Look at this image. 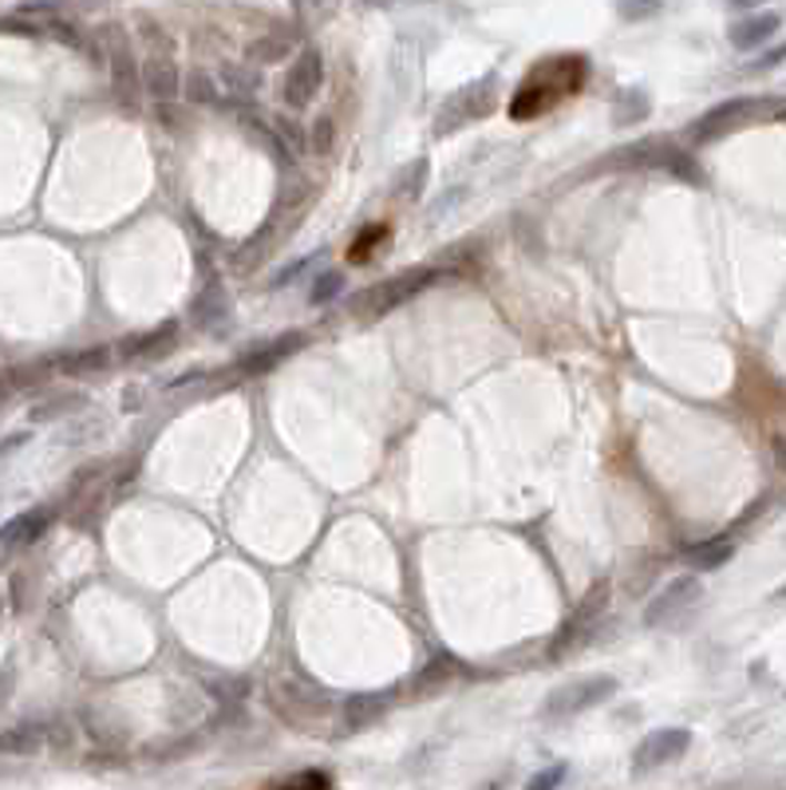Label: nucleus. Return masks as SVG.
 <instances>
[{
    "mask_svg": "<svg viewBox=\"0 0 786 790\" xmlns=\"http://www.w3.org/2000/svg\"><path fill=\"white\" fill-rule=\"evenodd\" d=\"M305 345H308L305 332H285V337L269 340V345H257L254 352L245 356V360H242V372H249V376L269 372V368H277L280 360H289V356L300 352Z\"/></svg>",
    "mask_w": 786,
    "mask_h": 790,
    "instance_id": "nucleus-13",
    "label": "nucleus"
},
{
    "mask_svg": "<svg viewBox=\"0 0 786 790\" xmlns=\"http://www.w3.org/2000/svg\"><path fill=\"white\" fill-rule=\"evenodd\" d=\"M340 289H344V273H325V277H317V285H313L308 300H313V305H328V300H333Z\"/></svg>",
    "mask_w": 786,
    "mask_h": 790,
    "instance_id": "nucleus-27",
    "label": "nucleus"
},
{
    "mask_svg": "<svg viewBox=\"0 0 786 790\" xmlns=\"http://www.w3.org/2000/svg\"><path fill=\"white\" fill-rule=\"evenodd\" d=\"M605 601H609V585L605 582H596L593 585V593H589L585 601H581V609L578 613H570V620L561 625V633H558V640L550 645V660H565V656L573 653V648L581 645L589 636V625H593L601 613H605Z\"/></svg>",
    "mask_w": 786,
    "mask_h": 790,
    "instance_id": "nucleus-8",
    "label": "nucleus"
},
{
    "mask_svg": "<svg viewBox=\"0 0 786 790\" xmlns=\"http://www.w3.org/2000/svg\"><path fill=\"white\" fill-rule=\"evenodd\" d=\"M775 463L786 471V439H775Z\"/></svg>",
    "mask_w": 786,
    "mask_h": 790,
    "instance_id": "nucleus-34",
    "label": "nucleus"
},
{
    "mask_svg": "<svg viewBox=\"0 0 786 790\" xmlns=\"http://www.w3.org/2000/svg\"><path fill=\"white\" fill-rule=\"evenodd\" d=\"M778 24H783L778 12H755V17L735 20L727 37H732V48H739V52H755V48H763L770 37H775Z\"/></svg>",
    "mask_w": 786,
    "mask_h": 790,
    "instance_id": "nucleus-15",
    "label": "nucleus"
},
{
    "mask_svg": "<svg viewBox=\"0 0 786 790\" xmlns=\"http://www.w3.org/2000/svg\"><path fill=\"white\" fill-rule=\"evenodd\" d=\"M423 178H427V163H423V158H416V163L407 166V171L396 178V191L404 194L407 202L419 198V194H423Z\"/></svg>",
    "mask_w": 786,
    "mask_h": 790,
    "instance_id": "nucleus-25",
    "label": "nucleus"
},
{
    "mask_svg": "<svg viewBox=\"0 0 786 790\" xmlns=\"http://www.w3.org/2000/svg\"><path fill=\"white\" fill-rule=\"evenodd\" d=\"M565 779V767H550V771H542L538 779H533V787L545 790V787H558V782Z\"/></svg>",
    "mask_w": 786,
    "mask_h": 790,
    "instance_id": "nucleus-33",
    "label": "nucleus"
},
{
    "mask_svg": "<svg viewBox=\"0 0 786 790\" xmlns=\"http://www.w3.org/2000/svg\"><path fill=\"white\" fill-rule=\"evenodd\" d=\"M333 138H336L333 115H320L317 123H313V151H317V155H328V151H333Z\"/></svg>",
    "mask_w": 786,
    "mask_h": 790,
    "instance_id": "nucleus-28",
    "label": "nucleus"
},
{
    "mask_svg": "<svg viewBox=\"0 0 786 790\" xmlns=\"http://www.w3.org/2000/svg\"><path fill=\"white\" fill-rule=\"evenodd\" d=\"M182 91H186V100L191 103H217L222 95H217V83H214V75L210 72H191L186 75V83H182Z\"/></svg>",
    "mask_w": 786,
    "mask_h": 790,
    "instance_id": "nucleus-22",
    "label": "nucleus"
},
{
    "mask_svg": "<svg viewBox=\"0 0 786 790\" xmlns=\"http://www.w3.org/2000/svg\"><path fill=\"white\" fill-rule=\"evenodd\" d=\"M44 747V727L40 724H20L0 736V751L4 755H37Z\"/></svg>",
    "mask_w": 786,
    "mask_h": 790,
    "instance_id": "nucleus-20",
    "label": "nucleus"
},
{
    "mask_svg": "<svg viewBox=\"0 0 786 790\" xmlns=\"http://www.w3.org/2000/svg\"><path fill=\"white\" fill-rule=\"evenodd\" d=\"M767 107L763 100H755V95H735V100H723L715 103L712 111H704V115L687 127V135H692V143H715V138L732 135V131H739L747 119H755L759 111Z\"/></svg>",
    "mask_w": 786,
    "mask_h": 790,
    "instance_id": "nucleus-3",
    "label": "nucleus"
},
{
    "mask_svg": "<svg viewBox=\"0 0 786 790\" xmlns=\"http://www.w3.org/2000/svg\"><path fill=\"white\" fill-rule=\"evenodd\" d=\"M108 40H111V88H115V100L135 107L139 91H143V64L131 52V40L123 28H108Z\"/></svg>",
    "mask_w": 786,
    "mask_h": 790,
    "instance_id": "nucleus-4",
    "label": "nucleus"
},
{
    "mask_svg": "<svg viewBox=\"0 0 786 790\" xmlns=\"http://www.w3.org/2000/svg\"><path fill=\"white\" fill-rule=\"evenodd\" d=\"M52 526V514H48L44 506L37 510H20L17 519H9L4 526H0V545L4 550H20V545H32L44 537V530Z\"/></svg>",
    "mask_w": 786,
    "mask_h": 790,
    "instance_id": "nucleus-14",
    "label": "nucleus"
},
{
    "mask_svg": "<svg viewBox=\"0 0 786 790\" xmlns=\"http://www.w3.org/2000/svg\"><path fill=\"white\" fill-rule=\"evenodd\" d=\"M783 60H786V44H783V48H775V52H767V55H763V60H755V64H751V72H767V68L783 64Z\"/></svg>",
    "mask_w": 786,
    "mask_h": 790,
    "instance_id": "nucleus-32",
    "label": "nucleus"
},
{
    "mask_svg": "<svg viewBox=\"0 0 786 790\" xmlns=\"http://www.w3.org/2000/svg\"><path fill=\"white\" fill-rule=\"evenodd\" d=\"M384 237H388V226H376V234H364L360 242H356L353 246V261H368V257L364 254H371V249H376V242H384Z\"/></svg>",
    "mask_w": 786,
    "mask_h": 790,
    "instance_id": "nucleus-31",
    "label": "nucleus"
},
{
    "mask_svg": "<svg viewBox=\"0 0 786 790\" xmlns=\"http://www.w3.org/2000/svg\"><path fill=\"white\" fill-rule=\"evenodd\" d=\"M108 360H111V348H88V352L64 356L60 368H64V372H100V368H108Z\"/></svg>",
    "mask_w": 786,
    "mask_h": 790,
    "instance_id": "nucleus-21",
    "label": "nucleus"
},
{
    "mask_svg": "<svg viewBox=\"0 0 786 790\" xmlns=\"http://www.w3.org/2000/svg\"><path fill=\"white\" fill-rule=\"evenodd\" d=\"M143 88L151 100L159 103H174L182 91V75H178V64H174L171 52H146L143 60Z\"/></svg>",
    "mask_w": 786,
    "mask_h": 790,
    "instance_id": "nucleus-12",
    "label": "nucleus"
},
{
    "mask_svg": "<svg viewBox=\"0 0 786 790\" xmlns=\"http://www.w3.org/2000/svg\"><path fill=\"white\" fill-rule=\"evenodd\" d=\"M581 60L578 55H565V60H545V64H538V72L530 75V83H522L514 95V103H510V115L514 119H533L542 115L545 107H553V103L565 95V91H573L578 83L565 80L561 83V75L570 72V68H578Z\"/></svg>",
    "mask_w": 786,
    "mask_h": 790,
    "instance_id": "nucleus-2",
    "label": "nucleus"
},
{
    "mask_svg": "<svg viewBox=\"0 0 786 790\" xmlns=\"http://www.w3.org/2000/svg\"><path fill=\"white\" fill-rule=\"evenodd\" d=\"M293 9L305 24H325L336 9H340V0H293Z\"/></svg>",
    "mask_w": 786,
    "mask_h": 790,
    "instance_id": "nucleus-24",
    "label": "nucleus"
},
{
    "mask_svg": "<svg viewBox=\"0 0 786 790\" xmlns=\"http://www.w3.org/2000/svg\"><path fill=\"white\" fill-rule=\"evenodd\" d=\"M384 708H388V700H384V696H353V700H348V724L360 727L364 719L380 716Z\"/></svg>",
    "mask_w": 786,
    "mask_h": 790,
    "instance_id": "nucleus-23",
    "label": "nucleus"
},
{
    "mask_svg": "<svg viewBox=\"0 0 786 790\" xmlns=\"http://www.w3.org/2000/svg\"><path fill=\"white\" fill-rule=\"evenodd\" d=\"M277 787H313V790H325L328 787V774L320 771H300V774H289V779H280Z\"/></svg>",
    "mask_w": 786,
    "mask_h": 790,
    "instance_id": "nucleus-30",
    "label": "nucleus"
},
{
    "mask_svg": "<svg viewBox=\"0 0 786 790\" xmlns=\"http://www.w3.org/2000/svg\"><path fill=\"white\" fill-rule=\"evenodd\" d=\"M439 281V273L431 269V265H411V269L396 273V277H388V281L371 285V289L356 293L353 297V317L356 320H380L388 317L391 309H399L404 300L419 297L423 289H431V285Z\"/></svg>",
    "mask_w": 786,
    "mask_h": 790,
    "instance_id": "nucleus-1",
    "label": "nucleus"
},
{
    "mask_svg": "<svg viewBox=\"0 0 786 790\" xmlns=\"http://www.w3.org/2000/svg\"><path fill=\"white\" fill-rule=\"evenodd\" d=\"M320 83H325V60H320L317 48H305V52L293 60L289 75H285V100L293 107H305L320 95Z\"/></svg>",
    "mask_w": 786,
    "mask_h": 790,
    "instance_id": "nucleus-10",
    "label": "nucleus"
},
{
    "mask_svg": "<svg viewBox=\"0 0 786 790\" xmlns=\"http://www.w3.org/2000/svg\"><path fill=\"white\" fill-rule=\"evenodd\" d=\"M616 9L624 20H649L660 12V0H616Z\"/></svg>",
    "mask_w": 786,
    "mask_h": 790,
    "instance_id": "nucleus-29",
    "label": "nucleus"
},
{
    "mask_svg": "<svg viewBox=\"0 0 786 790\" xmlns=\"http://www.w3.org/2000/svg\"><path fill=\"white\" fill-rule=\"evenodd\" d=\"M191 317L198 320V328H226L229 320V297L222 285H210V289H202V297L194 300Z\"/></svg>",
    "mask_w": 786,
    "mask_h": 790,
    "instance_id": "nucleus-18",
    "label": "nucleus"
},
{
    "mask_svg": "<svg viewBox=\"0 0 786 790\" xmlns=\"http://www.w3.org/2000/svg\"><path fill=\"white\" fill-rule=\"evenodd\" d=\"M174 340H178V325H163L154 328V332H146V337H135L123 345V360H163L166 352L174 348Z\"/></svg>",
    "mask_w": 786,
    "mask_h": 790,
    "instance_id": "nucleus-16",
    "label": "nucleus"
},
{
    "mask_svg": "<svg viewBox=\"0 0 786 790\" xmlns=\"http://www.w3.org/2000/svg\"><path fill=\"white\" fill-rule=\"evenodd\" d=\"M289 44H293V37H262V40H254V44H249V55H254V60H262V64H269V60H280V55L289 52Z\"/></svg>",
    "mask_w": 786,
    "mask_h": 790,
    "instance_id": "nucleus-26",
    "label": "nucleus"
},
{
    "mask_svg": "<svg viewBox=\"0 0 786 790\" xmlns=\"http://www.w3.org/2000/svg\"><path fill=\"white\" fill-rule=\"evenodd\" d=\"M652 115V100L644 95L641 88H629V91H616V103H613V127H636L644 119Z\"/></svg>",
    "mask_w": 786,
    "mask_h": 790,
    "instance_id": "nucleus-19",
    "label": "nucleus"
},
{
    "mask_svg": "<svg viewBox=\"0 0 786 790\" xmlns=\"http://www.w3.org/2000/svg\"><path fill=\"white\" fill-rule=\"evenodd\" d=\"M616 696V680L613 676H589V680H578V684H565L550 696L545 711L550 716H578L585 708H596V704H605Z\"/></svg>",
    "mask_w": 786,
    "mask_h": 790,
    "instance_id": "nucleus-6",
    "label": "nucleus"
},
{
    "mask_svg": "<svg viewBox=\"0 0 786 790\" xmlns=\"http://www.w3.org/2000/svg\"><path fill=\"white\" fill-rule=\"evenodd\" d=\"M778 597H786V585H778Z\"/></svg>",
    "mask_w": 786,
    "mask_h": 790,
    "instance_id": "nucleus-37",
    "label": "nucleus"
},
{
    "mask_svg": "<svg viewBox=\"0 0 786 790\" xmlns=\"http://www.w3.org/2000/svg\"><path fill=\"white\" fill-rule=\"evenodd\" d=\"M9 380H12V376L0 372V403H4V396H9Z\"/></svg>",
    "mask_w": 786,
    "mask_h": 790,
    "instance_id": "nucleus-35",
    "label": "nucleus"
},
{
    "mask_svg": "<svg viewBox=\"0 0 786 790\" xmlns=\"http://www.w3.org/2000/svg\"><path fill=\"white\" fill-rule=\"evenodd\" d=\"M494 88H498L494 75H482V80H474L470 88H462L451 100V107L443 111V119H439V135H447V123H451V119L490 115V111H494Z\"/></svg>",
    "mask_w": 786,
    "mask_h": 790,
    "instance_id": "nucleus-11",
    "label": "nucleus"
},
{
    "mask_svg": "<svg viewBox=\"0 0 786 790\" xmlns=\"http://www.w3.org/2000/svg\"><path fill=\"white\" fill-rule=\"evenodd\" d=\"M687 747H692V731H687V727H660V731H652V736L636 747L633 763L636 771H652V767L676 763Z\"/></svg>",
    "mask_w": 786,
    "mask_h": 790,
    "instance_id": "nucleus-9",
    "label": "nucleus"
},
{
    "mask_svg": "<svg viewBox=\"0 0 786 790\" xmlns=\"http://www.w3.org/2000/svg\"><path fill=\"white\" fill-rule=\"evenodd\" d=\"M759 0H732V9H755Z\"/></svg>",
    "mask_w": 786,
    "mask_h": 790,
    "instance_id": "nucleus-36",
    "label": "nucleus"
},
{
    "mask_svg": "<svg viewBox=\"0 0 786 790\" xmlns=\"http://www.w3.org/2000/svg\"><path fill=\"white\" fill-rule=\"evenodd\" d=\"M700 593H704V585H700L696 573H684V577H676V582H668L664 589L652 597V605L644 609V625L649 628H660V625H672V620L680 617L684 609H692L700 601Z\"/></svg>",
    "mask_w": 786,
    "mask_h": 790,
    "instance_id": "nucleus-7",
    "label": "nucleus"
},
{
    "mask_svg": "<svg viewBox=\"0 0 786 790\" xmlns=\"http://www.w3.org/2000/svg\"><path fill=\"white\" fill-rule=\"evenodd\" d=\"M687 565L700 573L707 570H719V565H727L735 557V542L732 537H707V542H696L692 550H684Z\"/></svg>",
    "mask_w": 786,
    "mask_h": 790,
    "instance_id": "nucleus-17",
    "label": "nucleus"
},
{
    "mask_svg": "<svg viewBox=\"0 0 786 790\" xmlns=\"http://www.w3.org/2000/svg\"><path fill=\"white\" fill-rule=\"evenodd\" d=\"M676 158L680 146L668 143V138H636V143L601 158V171H641V166H664V171H672Z\"/></svg>",
    "mask_w": 786,
    "mask_h": 790,
    "instance_id": "nucleus-5",
    "label": "nucleus"
}]
</instances>
